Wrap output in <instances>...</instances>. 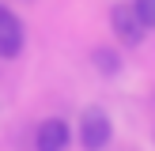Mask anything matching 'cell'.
Listing matches in <instances>:
<instances>
[{
  "instance_id": "cell-2",
  "label": "cell",
  "mask_w": 155,
  "mask_h": 151,
  "mask_svg": "<svg viewBox=\"0 0 155 151\" xmlns=\"http://www.w3.org/2000/svg\"><path fill=\"white\" fill-rule=\"evenodd\" d=\"M110 27H114V38H117L121 45H140L144 34H148V27H144V19L136 15L133 0H129V4H114V8H110Z\"/></svg>"
},
{
  "instance_id": "cell-5",
  "label": "cell",
  "mask_w": 155,
  "mask_h": 151,
  "mask_svg": "<svg viewBox=\"0 0 155 151\" xmlns=\"http://www.w3.org/2000/svg\"><path fill=\"white\" fill-rule=\"evenodd\" d=\"M91 60H95V68H98L102 76H117V72H121V57H117V49H110V45L95 49V53H91Z\"/></svg>"
},
{
  "instance_id": "cell-7",
  "label": "cell",
  "mask_w": 155,
  "mask_h": 151,
  "mask_svg": "<svg viewBox=\"0 0 155 151\" xmlns=\"http://www.w3.org/2000/svg\"><path fill=\"white\" fill-rule=\"evenodd\" d=\"M4 19H12V8H8V4H0V23H4Z\"/></svg>"
},
{
  "instance_id": "cell-6",
  "label": "cell",
  "mask_w": 155,
  "mask_h": 151,
  "mask_svg": "<svg viewBox=\"0 0 155 151\" xmlns=\"http://www.w3.org/2000/svg\"><path fill=\"white\" fill-rule=\"evenodd\" d=\"M133 8H136V15L144 19V27L155 30V0H133Z\"/></svg>"
},
{
  "instance_id": "cell-3",
  "label": "cell",
  "mask_w": 155,
  "mask_h": 151,
  "mask_svg": "<svg viewBox=\"0 0 155 151\" xmlns=\"http://www.w3.org/2000/svg\"><path fill=\"white\" fill-rule=\"evenodd\" d=\"M72 143V125L64 117H45L34 128V151H68Z\"/></svg>"
},
{
  "instance_id": "cell-1",
  "label": "cell",
  "mask_w": 155,
  "mask_h": 151,
  "mask_svg": "<svg viewBox=\"0 0 155 151\" xmlns=\"http://www.w3.org/2000/svg\"><path fill=\"white\" fill-rule=\"evenodd\" d=\"M114 140V121L102 106H87L80 113V147L83 151H106Z\"/></svg>"
},
{
  "instance_id": "cell-4",
  "label": "cell",
  "mask_w": 155,
  "mask_h": 151,
  "mask_svg": "<svg viewBox=\"0 0 155 151\" xmlns=\"http://www.w3.org/2000/svg\"><path fill=\"white\" fill-rule=\"evenodd\" d=\"M23 45H27V30H23V23L15 19H4L0 23V60H15L23 53Z\"/></svg>"
}]
</instances>
